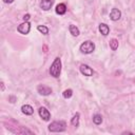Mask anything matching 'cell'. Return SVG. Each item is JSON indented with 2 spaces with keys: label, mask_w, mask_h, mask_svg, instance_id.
Masks as SVG:
<instances>
[{
  "label": "cell",
  "mask_w": 135,
  "mask_h": 135,
  "mask_svg": "<svg viewBox=\"0 0 135 135\" xmlns=\"http://www.w3.org/2000/svg\"><path fill=\"white\" fill-rule=\"evenodd\" d=\"M60 73H61V60L59 57H56L50 68V74H51V76L58 78L60 76Z\"/></svg>",
  "instance_id": "obj_1"
},
{
  "label": "cell",
  "mask_w": 135,
  "mask_h": 135,
  "mask_svg": "<svg viewBox=\"0 0 135 135\" xmlns=\"http://www.w3.org/2000/svg\"><path fill=\"white\" fill-rule=\"evenodd\" d=\"M66 129V123L63 120H58V121H53L49 126V131L50 132H63Z\"/></svg>",
  "instance_id": "obj_2"
},
{
  "label": "cell",
  "mask_w": 135,
  "mask_h": 135,
  "mask_svg": "<svg viewBox=\"0 0 135 135\" xmlns=\"http://www.w3.org/2000/svg\"><path fill=\"white\" fill-rule=\"evenodd\" d=\"M94 50H95V44L91 40H86L80 45V52L83 54H91L93 53Z\"/></svg>",
  "instance_id": "obj_3"
},
{
  "label": "cell",
  "mask_w": 135,
  "mask_h": 135,
  "mask_svg": "<svg viewBox=\"0 0 135 135\" xmlns=\"http://www.w3.org/2000/svg\"><path fill=\"white\" fill-rule=\"evenodd\" d=\"M30 30H31V24H30V22H27V21H24L23 23H21V24L17 27V31H18L20 34H22V35L28 34V33H30Z\"/></svg>",
  "instance_id": "obj_4"
},
{
  "label": "cell",
  "mask_w": 135,
  "mask_h": 135,
  "mask_svg": "<svg viewBox=\"0 0 135 135\" xmlns=\"http://www.w3.org/2000/svg\"><path fill=\"white\" fill-rule=\"evenodd\" d=\"M38 113H39V116H40L43 120H45V121L50 120V118H51V113L49 112V110H47L46 108L40 107L39 110H38Z\"/></svg>",
  "instance_id": "obj_5"
},
{
  "label": "cell",
  "mask_w": 135,
  "mask_h": 135,
  "mask_svg": "<svg viewBox=\"0 0 135 135\" xmlns=\"http://www.w3.org/2000/svg\"><path fill=\"white\" fill-rule=\"evenodd\" d=\"M37 91H38V93H39L40 95H42V96H47V95H50V94L52 93V89H51L50 86L43 85V84L38 85Z\"/></svg>",
  "instance_id": "obj_6"
},
{
  "label": "cell",
  "mask_w": 135,
  "mask_h": 135,
  "mask_svg": "<svg viewBox=\"0 0 135 135\" xmlns=\"http://www.w3.org/2000/svg\"><path fill=\"white\" fill-rule=\"evenodd\" d=\"M80 72H81V74H83L84 76H93V74H94L93 69L90 68V66L86 65V64H81V65H80Z\"/></svg>",
  "instance_id": "obj_7"
},
{
  "label": "cell",
  "mask_w": 135,
  "mask_h": 135,
  "mask_svg": "<svg viewBox=\"0 0 135 135\" xmlns=\"http://www.w3.org/2000/svg\"><path fill=\"white\" fill-rule=\"evenodd\" d=\"M120 17H121V12L118 8H112L110 13V19L113 21H117L120 19Z\"/></svg>",
  "instance_id": "obj_8"
},
{
  "label": "cell",
  "mask_w": 135,
  "mask_h": 135,
  "mask_svg": "<svg viewBox=\"0 0 135 135\" xmlns=\"http://www.w3.org/2000/svg\"><path fill=\"white\" fill-rule=\"evenodd\" d=\"M54 2H55V0H42L40 3V6L43 11H49L53 6Z\"/></svg>",
  "instance_id": "obj_9"
},
{
  "label": "cell",
  "mask_w": 135,
  "mask_h": 135,
  "mask_svg": "<svg viewBox=\"0 0 135 135\" xmlns=\"http://www.w3.org/2000/svg\"><path fill=\"white\" fill-rule=\"evenodd\" d=\"M21 111H22V113L25 114V115H32V114L34 113V109H33L30 104H24V105H22V107H21Z\"/></svg>",
  "instance_id": "obj_10"
},
{
  "label": "cell",
  "mask_w": 135,
  "mask_h": 135,
  "mask_svg": "<svg viewBox=\"0 0 135 135\" xmlns=\"http://www.w3.org/2000/svg\"><path fill=\"white\" fill-rule=\"evenodd\" d=\"M56 13L58 14V15H63V14H65V12H66V6H65V4L64 3H59L57 6H56Z\"/></svg>",
  "instance_id": "obj_11"
},
{
  "label": "cell",
  "mask_w": 135,
  "mask_h": 135,
  "mask_svg": "<svg viewBox=\"0 0 135 135\" xmlns=\"http://www.w3.org/2000/svg\"><path fill=\"white\" fill-rule=\"evenodd\" d=\"M99 32H100L103 36H107V35L109 34V32H110L109 25H107L105 23H100V24H99Z\"/></svg>",
  "instance_id": "obj_12"
},
{
  "label": "cell",
  "mask_w": 135,
  "mask_h": 135,
  "mask_svg": "<svg viewBox=\"0 0 135 135\" xmlns=\"http://www.w3.org/2000/svg\"><path fill=\"white\" fill-rule=\"evenodd\" d=\"M69 31H70V33L72 34V36H74V37H77V36L80 34L78 27H77L76 25H74V24H71V25L69 26Z\"/></svg>",
  "instance_id": "obj_13"
},
{
  "label": "cell",
  "mask_w": 135,
  "mask_h": 135,
  "mask_svg": "<svg viewBox=\"0 0 135 135\" xmlns=\"http://www.w3.org/2000/svg\"><path fill=\"white\" fill-rule=\"evenodd\" d=\"M71 124H72L73 127H78V126H79V113H76V114L72 117V119H71Z\"/></svg>",
  "instance_id": "obj_14"
},
{
  "label": "cell",
  "mask_w": 135,
  "mask_h": 135,
  "mask_svg": "<svg viewBox=\"0 0 135 135\" xmlns=\"http://www.w3.org/2000/svg\"><path fill=\"white\" fill-rule=\"evenodd\" d=\"M110 47H111L112 51H116L118 49V40L115 39V38L111 39L110 40Z\"/></svg>",
  "instance_id": "obj_15"
},
{
  "label": "cell",
  "mask_w": 135,
  "mask_h": 135,
  "mask_svg": "<svg viewBox=\"0 0 135 135\" xmlns=\"http://www.w3.org/2000/svg\"><path fill=\"white\" fill-rule=\"evenodd\" d=\"M93 122H94L95 124H100V123L102 122V117H101V115L95 114V115L93 116Z\"/></svg>",
  "instance_id": "obj_16"
},
{
  "label": "cell",
  "mask_w": 135,
  "mask_h": 135,
  "mask_svg": "<svg viewBox=\"0 0 135 135\" xmlns=\"http://www.w3.org/2000/svg\"><path fill=\"white\" fill-rule=\"evenodd\" d=\"M37 30H38L40 33H42L43 35H47V34H49V28H47L45 25H38V26H37Z\"/></svg>",
  "instance_id": "obj_17"
},
{
  "label": "cell",
  "mask_w": 135,
  "mask_h": 135,
  "mask_svg": "<svg viewBox=\"0 0 135 135\" xmlns=\"http://www.w3.org/2000/svg\"><path fill=\"white\" fill-rule=\"evenodd\" d=\"M62 95H63V97H64V98H71V97H72V95H73V91H72L71 89L64 90V91H63V93H62Z\"/></svg>",
  "instance_id": "obj_18"
},
{
  "label": "cell",
  "mask_w": 135,
  "mask_h": 135,
  "mask_svg": "<svg viewBox=\"0 0 135 135\" xmlns=\"http://www.w3.org/2000/svg\"><path fill=\"white\" fill-rule=\"evenodd\" d=\"M30 18H31V15H30V14H26V15H24V17H23V20H24V21H27Z\"/></svg>",
  "instance_id": "obj_19"
},
{
  "label": "cell",
  "mask_w": 135,
  "mask_h": 135,
  "mask_svg": "<svg viewBox=\"0 0 135 135\" xmlns=\"http://www.w3.org/2000/svg\"><path fill=\"white\" fill-rule=\"evenodd\" d=\"M3 1H4L5 3H12V2L14 1V0H3Z\"/></svg>",
  "instance_id": "obj_20"
},
{
  "label": "cell",
  "mask_w": 135,
  "mask_h": 135,
  "mask_svg": "<svg viewBox=\"0 0 135 135\" xmlns=\"http://www.w3.org/2000/svg\"><path fill=\"white\" fill-rule=\"evenodd\" d=\"M3 90H4V83L1 82V91H3Z\"/></svg>",
  "instance_id": "obj_21"
}]
</instances>
